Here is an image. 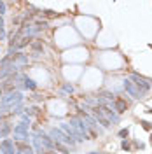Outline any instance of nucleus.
<instances>
[{
    "mask_svg": "<svg viewBox=\"0 0 152 154\" xmlns=\"http://www.w3.org/2000/svg\"><path fill=\"white\" fill-rule=\"evenodd\" d=\"M70 126L74 128V131H75V135L79 137V140H84V138L88 137V128H86L84 121H80V119H77V117H72V119H70Z\"/></svg>",
    "mask_w": 152,
    "mask_h": 154,
    "instance_id": "1",
    "label": "nucleus"
},
{
    "mask_svg": "<svg viewBox=\"0 0 152 154\" xmlns=\"http://www.w3.org/2000/svg\"><path fill=\"white\" fill-rule=\"evenodd\" d=\"M131 81H133L135 84L138 86V89L142 91V93H145V91H149L151 89V81H147L145 77H142V76H138V74H133L131 76Z\"/></svg>",
    "mask_w": 152,
    "mask_h": 154,
    "instance_id": "2",
    "label": "nucleus"
},
{
    "mask_svg": "<svg viewBox=\"0 0 152 154\" xmlns=\"http://www.w3.org/2000/svg\"><path fill=\"white\" fill-rule=\"evenodd\" d=\"M49 137H51V138H54V142H58V144H61V142L70 144V145L74 144V140H72V138H68V137L63 133L61 130H56V128H53V130L49 131Z\"/></svg>",
    "mask_w": 152,
    "mask_h": 154,
    "instance_id": "3",
    "label": "nucleus"
},
{
    "mask_svg": "<svg viewBox=\"0 0 152 154\" xmlns=\"http://www.w3.org/2000/svg\"><path fill=\"white\" fill-rule=\"evenodd\" d=\"M23 100V95L19 93V91H16V93H9V95L4 98V107H14V105H18L19 102Z\"/></svg>",
    "mask_w": 152,
    "mask_h": 154,
    "instance_id": "4",
    "label": "nucleus"
},
{
    "mask_svg": "<svg viewBox=\"0 0 152 154\" xmlns=\"http://www.w3.org/2000/svg\"><path fill=\"white\" fill-rule=\"evenodd\" d=\"M124 89L131 96H135V98H142V96H143V93L138 89V86L135 84L133 81H128V79H126V81H124Z\"/></svg>",
    "mask_w": 152,
    "mask_h": 154,
    "instance_id": "5",
    "label": "nucleus"
},
{
    "mask_svg": "<svg viewBox=\"0 0 152 154\" xmlns=\"http://www.w3.org/2000/svg\"><path fill=\"white\" fill-rule=\"evenodd\" d=\"M11 61L16 68H19V67H25L28 63V58L25 54H21V53H16V54H11Z\"/></svg>",
    "mask_w": 152,
    "mask_h": 154,
    "instance_id": "6",
    "label": "nucleus"
},
{
    "mask_svg": "<svg viewBox=\"0 0 152 154\" xmlns=\"http://www.w3.org/2000/svg\"><path fill=\"white\" fill-rule=\"evenodd\" d=\"M93 114H95V117L100 121V123H101V124H103V126H105V128H109V126H110V121L105 117V114H103V110H101V107H100V105L93 109Z\"/></svg>",
    "mask_w": 152,
    "mask_h": 154,
    "instance_id": "7",
    "label": "nucleus"
},
{
    "mask_svg": "<svg viewBox=\"0 0 152 154\" xmlns=\"http://www.w3.org/2000/svg\"><path fill=\"white\" fill-rule=\"evenodd\" d=\"M14 135H16L18 138H21V140H26V138H28V124H25V123L18 124V126L14 128Z\"/></svg>",
    "mask_w": 152,
    "mask_h": 154,
    "instance_id": "8",
    "label": "nucleus"
},
{
    "mask_svg": "<svg viewBox=\"0 0 152 154\" xmlns=\"http://www.w3.org/2000/svg\"><path fill=\"white\" fill-rule=\"evenodd\" d=\"M0 151L4 154H16L14 153V144L7 138V140H4L2 144H0Z\"/></svg>",
    "mask_w": 152,
    "mask_h": 154,
    "instance_id": "9",
    "label": "nucleus"
},
{
    "mask_svg": "<svg viewBox=\"0 0 152 154\" xmlns=\"http://www.w3.org/2000/svg\"><path fill=\"white\" fill-rule=\"evenodd\" d=\"M128 109V103H126V100H122V98H115L114 100V110L115 112H124Z\"/></svg>",
    "mask_w": 152,
    "mask_h": 154,
    "instance_id": "10",
    "label": "nucleus"
},
{
    "mask_svg": "<svg viewBox=\"0 0 152 154\" xmlns=\"http://www.w3.org/2000/svg\"><path fill=\"white\" fill-rule=\"evenodd\" d=\"M61 131H63V133L67 135L68 138H72L74 142H75V140H79V137L75 135V131H74V128H72L70 124H61Z\"/></svg>",
    "mask_w": 152,
    "mask_h": 154,
    "instance_id": "11",
    "label": "nucleus"
},
{
    "mask_svg": "<svg viewBox=\"0 0 152 154\" xmlns=\"http://www.w3.org/2000/svg\"><path fill=\"white\" fill-rule=\"evenodd\" d=\"M33 145H35V151L40 154H44V145L40 144V140H38V137H33Z\"/></svg>",
    "mask_w": 152,
    "mask_h": 154,
    "instance_id": "12",
    "label": "nucleus"
},
{
    "mask_svg": "<svg viewBox=\"0 0 152 154\" xmlns=\"http://www.w3.org/2000/svg\"><path fill=\"white\" fill-rule=\"evenodd\" d=\"M54 149H58V151H59V153H70V151H68V147H65V145H63V144H58V142H54Z\"/></svg>",
    "mask_w": 152,
    "mask_h": 154,
    "instance_id": "13",
    "label": "nucleus"
},
{
    "mask_svg": "<svg viewBox=\"0 0 152 154\" xmlns=\"http://www.w3.org/2000/svg\"><path fill=\"white\" fill-rule=\"evenodd\" d=\"M25 86L30 88V89H35V88H37V84H35L32 79H28V77H25Z\"/></svg>",
    "mask_w": 152,
    "mask_h": 154,
    "instance_id": "14",
    "label": "nucleus"
},
{
    "mask_svg": "<svg viewBox=\"0 0 152 154\" xmlns=\"http://www.w3.org/2000/svg\"><path fill=\"white\" fill-rule=\"evenodd\" d=\"M9 131H11V128H9V126L5 124V126H4V128L0 130V138H5V137L9 135Z\"/></svg>",
    "mask_w": 152,
    "mask_h": 154,
    "instance_id": "15",
    "label": "nucleus"
},
{
    "mask_svg": "<svg viewBox=\"0 0 152 154\" xmlns=\"http://www.w3.org/2000/svg\"><path fill=\"white\" fill-rule=\"evenodd\" d=\"M82 119H84V121H86V123H88L89 126H96L95 119H91V117H89V116H88V114H84V117H82Z\"/></svg>",
    "mask_w": 152,
    "mask_h": 154,
    "instance_id": "16",
    "label": "nucleus"
},
{
    "mask_svg": "<svg viewBox=\"0 0 152 154\" xmlns=\"http://www.w3.org/2000/svg\"><path fill=\"white\" fill-rule=\"evenodd\" d=\"M142 126H143V130H149V131L152 130V124L151 123H147V121H142Z\"/></svg>",
    "mask_w": 152,
    "mask_h": 154,
    "instance_id": "17",
    "label": "nucleus"
},
{
    "mask_svg": "<svg viewBox=\"0 0 152 154\" xmlns=\"http://www.w3.org/2000/svg\"><path fill=\"white\" fill-rule=\"evenodd\" d=\"M63 89H65V91H68V93H72V91H74V88H72L70 84H65V86H63Z\"/></svg>",
    "mask_w": 152,
    "mask_h": 154,
    "instance_id": "18",
    "label": "nucleus"
},
{
    "mask_svg": "<svg viewBox=\"0 0 152 154\" xmlns=\"http://www.w3.org/2000/svg\"><path fill=\"white\" fill-rule=\"evenodd\" d=\"M46 16H49V18H54V16H58L54 11H46Z\"/></svg>",
    "mask_w": 152,
    "mask_h": 154,
    "instance_id": "19",
    "label": "nucleus"
},
{
    "mask_svg": "<svg viewBox=\"0 0 152 154\" xmlns=\"http://www.w3.org/2000/svg\"><path fill=\"white\" fill-rule=\"evenodd\" d=\"M119 137H122V138L128 137V130H121V131H119Z\"/></svg>",
    "mask_w": 152,
    "mask_h": 154,
    "instance_id": "20",
    "label": "nucleus"
},
{
    "mask_svg": "<svg viewBox=\"0 0 152 154\" xmlns=\"http://www.w3.org/2000/svg\"><path fill=\"white\" fill-rule=\"evenodd\" d=\"M122 149H124V151H128V149H130V144H128V142H126V140H124V142H122Z\"/></svg>",
    "mask_w": 152,
    "mask_h": 154,
    "instance_id": "21",
    "label": "nucleus"
},
{
    "mask_svg": "<svg viewBox=\"0 0 152 154\" xmlns=\"http://www.w3.org/2000/svg\"><path fill=\"white\" fill-rule=\"evenodd\" d=\"M4 11H5V4H4V2H0V14H2Z\"/></svg>",
    "mask_w": 152,
    "mask_h": 154,
    "instance_id": "22",
    "label": "nucleus"
},
{
    "mask_svg": "<svg viewBox=\"0 0 152 154\" xmlns=\"http://www.w3.org/2000/svg\"><path fill=\"white\" fill-rule=\"evenodd\" d=\"M4 37H5V32H4V28H0V40H4Z\"/></svg>",
    "mask_w": 152,
    "mask_h": 154,
    "instance_id": "23",
    "label": "nucleus"
},
{
    "mask_svg": "<svg viewBox=\"0 0 152 154\" xmlns=\"http://www.w3.org/2000/svg\"><path fill=\"white\" fill-rule=\"evenodd\" d=\"M33 47H35V49H40L42 46H40V42H33Z\"/></svg>",
    "mask_w": 152,
    "mask_h": 154,
    "instance_id": "24",
    "label": "nucleus"
},
{
    "mask_svg": "<svg viewBox=\"0 0 152 154\" xmlns=\"http://www.w3.org/2000/svg\"><path fill=\"white\" fill-rule=\"evenodd\" d=\"M4 26V19H2V16H0V28Z\"/></svg>",
    "mask_w": 152,
    "mask_h": 154,
    "instance_id": "25",
    "label": "nucleus"
},
{
    "mask_svg": "<svg viewBox=\"0 0 152 154\" xmlns=\"http://www.w3.org/2000/svg\"><path fill=\"white\" fill-rule=\"evenodd\" d=\"M89 154H103V153H89Z\"/></svg>",
    "mask_w": 152,
    "mask_h": 154,
    "instance_id": "26",
    "label": "nucleus"
},
{
    "mask_svg": "<svg viewBox=\"0 0 152 154\" xmlns=\"http://www.w3.org/2000/svg\"><path fill=\"white\" fill-rule=\"evenodd\" d=\"M44 154H56V153H44Z\"/></svg>",
    "mask_w": 152,
    "mask_h": 154,
    "instance_id": "27",
    "label": "nucleus"
},
{
    "mask_svg": "<svg viewBox=\"0 0 152 154\" xmlns=\"http://www.w3.org/2000/svg\"><path fill=\"white\" fill-rule=\"evenodd\" d=\"M149 112H151V114H152V109H151V110H149Z\"/></svg>",
    "mask_w": 152,
    "mask_h": 154,
    "instance_id": "28",
    "label": "nucleus"
},
{
    "mask_svg": "<svg viewBox=\"0 0 152 154\" xmlns=\"http://www.w3.org/2000/svg\"><path fill=\"white\" fill-rule=\"evenodd\" d=\"M151 144H152V137H151Z\"/></svg>",
    "mask_w": 152,
    "mask_h": 154,
    "instance_id": "29",
    "label": "nucleus"
},
{
    "mask_svg": "<svg viewBox=\"0 0 152 154\" xmlns=\"http://www.w3.org/2000/svg\"><path fill=\"white\" fill-rule=\"evenodd\" d=\"M0 112H2V109H0Z\"/></svg>",
    "mask_w": 152,
    "mask_h": 154,
    "instance_id": "30",
    "label": "nucleus"
}]
</instances>
